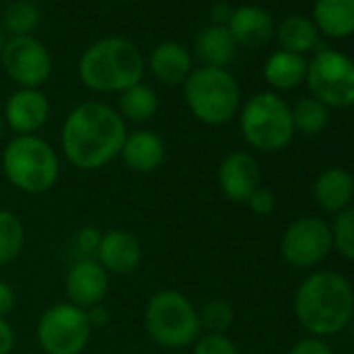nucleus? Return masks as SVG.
Returning a JSON list of instances; mask_svg holds the SVG:
<instances>
[{
	"mask_svg": "<svg viewBox=\"0 0 354 354\" xmlns=\"http://www.w3.org/2000/svg\"><path fill=\"white\" fill-rule=\"evenodd\" d=\"M127 138L125 121L109 104L82 102L65 119L61 146L67 160L84 171H94L119 156Z\"/></svg>",
	"mask_w": 354,
	"mask_h": 354,
	"instance_id": "f257e3e1",
	"label": "nucleus"
},
{
	"mask_svg": "<svg viewBox=\"0 0 354 354\" xmlns=\"http://www.w3.org/2000/svg\"><path fill=\"white\" fill-rule=\"evenodd\" d=\"M294 313L300 325L315 335L337 333L352 319L354 290L339 273H313L296 290Z\"/></svg>",
	"mask_w": 354,
	"mask_h": 354,
	"instance_id": "f03ea898",
	"label": "nucleus"
},
{
	"mask_svg": "<svg viewBox=\"0 0 354 354\" xmlns=\"http://www.w3.org/2000/svg\"><path fill=\"white\" fill-rule=\"evenodd\" d=\"M77 73L86 88L113 94L142 82L144 61L133 42L113 36L94 42L82 55Z\"/></svg>",
	"mask_w": 354,
	"mask_h": 354,
	"instance_id": "7ed1b4c3",
	"label": "nucleus"
},
{
	"mask_svg": "<svg viewBox=\"0 0 354 354\" xmlns=\"http://www.w3.org/2000/svg\"><path fill=\"white\" fill-rule=\"evenodd\" d=\"M3 171L7 180L21 192H48L61 173L55 148L40 136H17L3 152Z\"/></svg>",
	"mask_w": 354,
	"mask_h": 354,
	"instance_id": "20e7f679",
	"label": "nucleus"
},
{
	"mask_svg": "<svg viewBox=\"0 0 354 354\" xmlns=\"http://www.w3.org/2000/svg\"><path fill=\"white\" fill-rule=\"evenodd\" d=\"M186 104L207 125H225L240 109V88L227 69L201 67L184 84Z\"/></svg>",
	"mask_w": 354,
	"mask_h": 354,
	"instance_id": "39448f33",
	"label": "nucleus"
},
{
	"mask_svg": "<svg viewBox=\"0 0 354 354\" xmlns=\"http://www.w3.org/2000/svg\"><path fill=\"white\" fill-rule=\"evenodd\" d=\"M144 323L148 335L165 348H184L201 335L196 306L175 290H162L148 300Z\"/></svg>",
	"mask_w": 354,
	"mask_h": 354,
	"instance_id": "423d86ee",
	"label": "nucleus"
},
{
	"mask_svg": "<svg viewBox=\"0 0 354 354\" xmlns=\"http://www.w3.org/2000/svg\"><path fill=\"white\" fill-rule=\"evenodd\" d=\"M240 129L252 148L261 152H277L286 148L294 136L292 109L275 94H257L244 104Z\"/></svg>",
	"mask_w": 354,
	"mask_h": 354,
	"instance_id": "0eeeda50",
	"label": "nucleus"
},
{
	"mask_svg": "<svg viewBox=\"0 0 354 354\" xmlns=\"http://www.w3.org/2000/svg\"><path fill=\"white\" fill-rule=\"evenodd\" d=\"M88 313L71 302H61L44 310L38 321V342L46 354H82L90 339Z\"/></svg>",
	"mask_w": 354,
	"mask_h": 354,
	"instance_id": "6e6552de",
	"label": "nucleus"
},
{
	"mask_svg": "<svg viewBox=\"0 0 354 354\" xmlns=\"http://www.w3.org/2000/svg\"><path fill=\"white\" fill-rule=\"evenodd\" d=\"M306 84L325 106H354V63L337 50H323L308 63Z\"/></svg>",
	"mask_w": 354,
	"mask_h": 354,
	"instance_id": "1a4fd4ad",
	"label": "nucleus"
},
{
	"mask_svg": "<svg viewBox=\"0 0 354 354\" xmlns=\"http://www.w3.org/2000/svg\"><path fill=\"white\" fill-rule=\"evenodd\" d=\"M0 59H3L7 75L21 88L38 90L48 82L53 71V61L46 46L34 36H15L5 42Z\"/></svg>",
	"mask_w": 354,
	"mask_h": 354,
	"instance_id": "9d476101",
	"label": "nucleus"
},
{
	"mask_svg": "<svg viewBox=\"0 0 354 354\" xmlns=\"http://www.w3.org/2000/svg\"><path fill=\"white\" fill-rule=\"evenodd\" d=\"M331 248V227L319 217H302L294 221L281 240V254L286 263L298 269L319 265Z\"/></svg>",
	"mask_w": 354,
	"mask_h": 354,
	"instance_id": "9b49d317",
	"label": "nucleus"
},
{
	"mask_svg": "<svg viewBox=\"0 0 354 354\" xmlns=\"http://www.w3.org/2000/svg\"><path fill=\"white\" fill-rule=\"evenodd\" d=\"M219 188L234 203H248L257 188H261L259 162L248 152H232L219 165Z\"/></svg>",
	"mask_w": 354,
	"mask_h": 354,
	"instance_id": "f8f14e48",
	"label": "nucleus"
},
{
	"mask_svg": "<svg viewBox=\"0 0 354 354\" xmlns=\"http://www.w3.org/2000/svg\"><path fill=\"white\" fill-rule=\"evenodd\" d=\"M65 292L71 304L88 310L102 304L109 292V273L98 261H75L65 277Z\"/></svg>",
	"mask_w": 354,
	"mask_h": 354,
	"instance_id": "ddd939ff",
	"label": "nucleus"
},
{
	"mask_svg": "<svg viewBox=\"0 0 354 354\" xmlns=\"http://www.w3.org/2000/svg\"><path fill=\"white\" fill-rule=\"evenodd\" d=\"M50 115V102L40 90L21 88L7 100L5 121L19 136H34Z\"/></svg>",
	"mask_w": 354,
	"mask_h": 354,
	"instance_id": "4468645a",
	"label": "nucleus"
},
{
	"mask_svg": "<svg viewBox=\"0 0 354 354\" xmlns=\"http://www.w3.org/2000/svg\"><path fill=\"white\" fill-rule=\"evenodd\" d=\"M96 261L106 273L129 275L142 261V246L133 234L125 230H111L100 238Z\"/></svg>",
	"mask_w": 354,
	"mask_h": 354,
	"instance_id": "2eb2a0df",
	"label": "nucleus"
},
{
	"mask_svg": "<svg viewBox=\"0 0 354 354\" xmlns=\"http://www.w3.org/2000/svg\"><path fill=\"white\" fill-rule=\"evenodd\" d=\"M227 30L234 36L236 44H244L248 48H261L273 38L275 26H273L271 15L265 9L246 5V7L234 9Z\"/></svg>",
	"mask_w": 354,
	"mask_h": 354,
	"instance_id": "dca6fc26",
	"label": "nucleus"
},
{
	"mask_svg": "<svg viewBox=\"0 0 354 354\" xmlns=\"http://www.w3.org/2000/svg\"><path fill=\"white\" fill-rule=\"evenodd\" d=\"M152 75L165 86H180L192 73V59L177 42H160L148 59Z\"/></svg>",
	"mask_w": 354,
	"mask_h": 354,
	"instance_id": "f3484780",
	"label": "nucleus"
},
{
	"mask_svg": "<svg viewBox=\"0 0 354 354\" xmlns=\"http://www.w3.org/2000/svg\"><path fill=\"white\" fill-rule=\"evenodd\" d=\"M119 154L131 171L152 173L165 160V142L154 131H133L127 133Z\"/></svg>",
	"mask_w": 354,
	"mask_h": 354,
	"instance_id": "a211bd4d",
	"label": "nucleus"
},
{
	"mask_svg": "<svg viewBox=\"0 0 354 354\" xmlns=\"http://www.w3.org/2000/svg\"><path fill=\"white\" fill-rule=\"evenodd\" d=\"M315 198L327 213H342L354 198V177L342 167L325 169L315 182Z\"/></svg>",
	"mask_w": 354,
	"mask_h": 354,
	"instance_id": "6ab92c4d",
	"label": "nucleus"
},
{
	"mask_svg": "<svg viewBox=\"0 0 354 354\" xmlns=\"http://www.w3.org/2000/svg\"><path fill=\"white\" fill-rule=\"evenodd\" d=\"M236 40L225 26H209L198 32L194 48L196 57L203 61V67L225 69L236 57Z\"/></svg>",
	"mask_w": 354,
	"mask_h": 354,
	"instance_id": "aec40b11",
	"label": "nucleus"
},
{
	"mask_svg": "<svg viewBox=\"0 0 354 354\" xmlns=\"http://www.w3.org/2000/svg\"><path fill=\"white\" fill-rule=\"evenodd\" d=\"M315 28L329 38L354 34V0H317Z\"/></svg>",
	"mask_w": 354,
	"mask_h": 354,
	"instance_id": "412c9836",
	"label": "nucleus"
},
{
	"mask_svg": "<svg viewBox=\"0 0 354 354\" xmlns=\"http://www.w3.org/2000/svg\"><path fill=\"white\" fill-rule=\"evenodd\" d=\"M306 59L294 53H273L265 63V80L277 90H292L306 80Z\"/></svg>",
	"mask_w": 354,
	"mask_h": 354,
	"instance_id": "4be33fe9",
	"label": "nucleus"
},
{
	"mask_svg": "<svg viewBox=\"0 0 354 354\" xmlns=\"http://www.w3.org/2000/svg\"><path fill=\"white\" fill-rule=\"evenodd\" d=\"M277 40L286 53L302 55L319 44V30L306 17L294 15L277 28Z\"/></svg>",
	"mask_w": 354,
	"mask_h": 354,
	"instance_id": "5701e85b",
	"label": "nucleus"
},
{
	"mask_svg": "<svg viewBox=\"0 0 354 354\" xmlns=\"http://www.w3.org/2000/svg\"><path fill=\"white\" fill-rule=\"evenodd\" d=\"M156 109H158L156 92L142 82L121 92L119 115L123 119H129L133 123H144L154 117Z\"/></svg>",
	"mask_w": 354,
	"mask_h": 354,
	"instance_id": "b1692460",
	"label": "nucleus"
},
{
	"mask_svg": "<svg viewBox=\"0 0 354 354\" xmlns=\"http://www.w3.org/2000/svg\"><path fill=\"white\" fill-rule=\"evenodd\" d=\"M26 244V230L21 219L11 213L0 209V265H7L15 261Z\"/></svg>",
	"mask_w": 354,
	"mask_h": 354,
	"instance_id": "393cba45",
	"label": "nucleus"
},
{
	"mask_svg": "<svg viewBox=\"0 0 354 354\" xmlns=\"http://www.w3.org/2000/svg\"><path fill=\"white\" fill-rule=\"evenodd\" d=\"M292 121H294V129H298L300 133L315 136L325 129L329 121V113L327 106L317 98H302L296 102L292 111Z\"/></svg>",
	"mask_w": 354,
	"mask_h": 354,
	"instance_id": "a878e982",
	"label": "nucleus"
},
{
	"mask_svg": "<svg viewBox=\"0 0 354 354\" xmlns=\"http://www.w3.org/2000/svg\"><path fill=\"white\" fill-rule=\"evenodd\" d=\"M40 24V11L34 3L17 0L5 9L3 15V30L15 36H30Z\"/></svg>",
	"mask_w": 354,
	"mask_h": 354,
	"instance_id": "bb28decb",
	"label": "nucleus"
},
{
	"mask_svg": "<svg viewBox=\"0 0 354 354\" xmlns=\"http://www.w3.org/2000/svg\"><path fill=\"white\" fill-rule=\"evenodd\" d=\"M201 329H207V333H225L234 321V308L225 300H211L198 310Z\"/></svg>",
	"mask_w": 354,
	"mask_h": 354,
	"instance_id": "cd10ccee",
	"label": "nucleus"
},
{
	"mask_svg": "<svg viewBox=\"0 0 354 354\" xmlns=\"http://www.w3.org/2000/svg\"><path fill=\"white\" fill-rule=\"evenodd\" d=\"M331 240H333V248L342 257L354 261V209H346L337 213L331 227Z\"/></svg>",
	"mask_w": 354,
	"mask_h": 354,
	"instance_id": "c85d7f7f",
	"label": "nucleus"
},
{
	"mask_svg": "<svg viewBox=\"0 0 354 354\" xmlns=\"http://www.w3.org/2000/svg\"><path fill=\"white\" fill-rule=\"evenodd\" d=\"M194 354H238V348L225 333H205L194 342Z\"/></svg>",
	"mask_w": 354,
	"mask_h": 354,
	"instance_id": "c756f323",
	"label": "nucleus"
},
{
	"mask_svg": "<svg viewBox=\"0 0 354 354\" xmlns=\"http://www.w3.org/2000/svg\"><path fill=\"white\" fill-rule=\"evenodd\" d=\"M102 234L96 227H84L73 238V250L80 252L77 261H96V252L100 246Z\"/></svg>",
	"mask_w": 354,
	"mask_h": 354,
	"instance_id": "7c9ffc66",
	"label": "nucleus"
},
{
	"mask_svg": "<svg viewBox=\"0 0 354 354\" xmlns=\"http://www.w3.org/2000/svg\"><path fill=\"white\" fill-rule=\"evenodd\" d=\"M257 215H271L275 211V196L267 188H257L246 203Z\"/></svg>",
	"mask_w": 354,
	"mask_h": 354,
	"instance_id": "2f4dec72",
	"label": "nucleus"
},
{
	"mask_svg": "<svg viewBox=\"0 0 354 354\" xmlns=\"http://www.w3.org/2000/svg\"><path fill=\"white\" fill-rule=\"evenodd\" d=\"M290 354H333V352H331V348H329L325 342L308 337V339L298 342V344L290 350Z\"/></svg>",
	"mask_w": 354,
	"mask_h": 354,
	"instance_id": "473e14b6",
	"label": "nucleus"
},
{
	"mask_svg": "<svg viewBox=\"0 0 354 354\" xmlns=\"http://www.w3.org/2000/svg\"><path fill=\"white\" fill-rule=\"evenodd\" d=\"M15 300H17V296H15V290L11 288V283L0 279V317L5 319L15 308Z\"/></svg>",
	"mask_w": 354,
	"mask_h": 354,
	"instance_id": "72a5a7b5",
	"label": "nucleus"
},
{
	"mask_svg": "<svg viewBox=\"0 0 354 354\" xmlns=\"http://www.w3.org/2000/svg\"><path fill=\"white\" fill-rule=\"evenodd\" d=\"M15 346V333L7 319L0 317V354H11Z\"/></svg>",
	"mask_w": 354,
	"mask_h": 354,
	"instance_id": "f704fd0d",
	"label": "nucleus"
},
{
	"mask_svg": "<svg viewBox=\"0 0 354 354\" xmlns=\"http://www.w3.org/2000/svg\"><path fill=\"white\" fill-rule=\"evenodd\" d=\"M232 13H234V9H232L230 5H225V3L215 5V7H213V13H211L213 26H225V28H227V24H230V19H232Z\"/></svg>",
	"mask_w": 354,
	"mask_h": 354,
	"instance_id": "c9c22d12",
	"label": "nucleus"
},
{
	"mask_svg": "<svg viewBox=\"0 0 354 354\" xmlns=\"http://www.w3.org/2000/svg\"><path fill=\"white\" fill-rule=\"evenodd\" d=\"M3 48H5V30L0 26V55H3Z\"/></svg>",
	"mask_w": 354,
	"mask_h": 354,
	"instance_id": "e433bc0d",
	"label": "nucleus"
},
{
	"mask_svg": "<svg viewBox=\"0 0 354 354\" xmlns=\"http://www.w3.org/2000/svg\"><path fill=\"white\" fill-rule=\"evenodd\" d=\"M3 127H5V119H3V115H0V136H3Z\"/></svg>",
	"mask_w": 354,
	"mask_h": 354,
	"instance_id": "4c0bfd02",
	"label": "nucleus"
},
{
	"mask_svg": "<svg viewBox=\"0 0 354 354\" xmlns=\"http://www.w3.org/2000/svg\"><path fill=\"white\" fill-rule=\"evenodd\" d=\"M26 3H34V5H36V3H38V0H26Z\"/></svg>",
	"mask_w": 354,
	"mask_h": 354,
	"instance_id": "58836bf2",
	"label": "nucleus"
}]
</instances>
